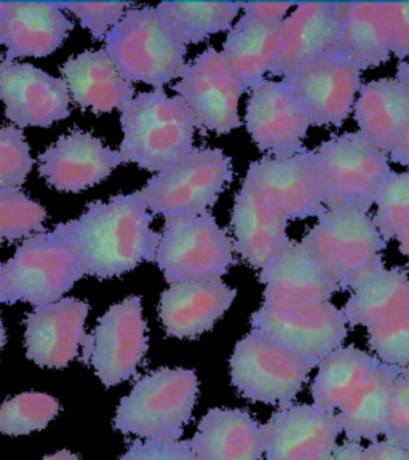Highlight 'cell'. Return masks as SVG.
Returning <instances> with one entry per match:
<instances>
[{
    "mask_svg": "<svg viewBox=\"0 0 409 460\" xmlns=\"http://www.w3.org/2000/svg\"><path fill=\"white\" fill-rule=\"evenodd\" d=\"M43 460H79V457H77V454L71 453V451H59Z\"/></svg>",
    "mask_w": 409,
    "mask_h": 460,
    "instance_id": "49",
    "label": "cell"
},
{
    "mask_svg": "<svg viewBox=\"0 0 409 460\" xmlns=\"http://www.w3.org/2000/svg\"><path fill=\"white\" fill-rule=\"evenodd\" d=\"M301 244L341 291H355L386 269L382 252L387 243L373 219L357 209L326 211Z\"/></svg>",
    "mask_w": 409,
    "mask_h": 460,
    "instance_id": "3",
    "label": "cell"
},
{
    "mask_svg": "<svg viewBox=\"0 0 409 460\" xmlns=\"http://www.w3.org/2000/svg\"><path fill=\"white\" fill-rule=\"evenodd\" d=\"M400 369L382 363L339 408L336 416L347 441L374 443L386 433L392 388Z\"/></svg>",
    "mask_w": 409,
    "mask_h": 460,
    "instance_id": "30",
    "label": "cell"
},
{
    "mask_svg": "<svg viewBox=\"0 0 409 460\" xmlns=\"http://www.w3.org/2000/svg\"><path fill=\"white\" fill-rule=\"evenodd\" d=\"M314 367L262 331L252 330L234 349L230 381L248 402L285 410L295 404Z\"/></svg>",
    "mask_w": 409,
    "mask_h": 460,
    "instance_id": "9",
    "label": "cell"
},
{
    "mask_svg": "<svg viewBox=\"0 0 409 460\" xmlns=\"http://www.w3.org/2000/svg\"><path fill=\"white\" fill-rule=\"evenodd\" d=\"M191 447L199 460H261L262 425L248 411L215 408L201 419Z\"/></svg>",
    "mask_w": 409,
    "mask_h": 460,
    "instance_id": "28",
    "label": "cell"
},
{
    "mask_svg": "<svg viewBox=\"0 0 409 460\" xmlns=\"http://www.w3.org/2000/svg\"><path fill=\"white\" fill-rule=\"evenodd\" d=\"M47 211L20 187L0 190V244L42 234Z\"/></svg>",
    "mask_w": 409,
    "mask_h": 460,
    "instance_id": "36",
    "label": "cell"
},
{
    "mask_svg": "<svg viewBox=\"0 0 409 460\" xmlns=\"http://www.w3.org/2000/svg\"><path fill=\"white\" fill-rule=\"evenodd\" d=\"M84 262L71 242L57 230L26 238L4 266V302L34 307L61 301L85 277Z\"/></svg>",
    "mask_w": 409,
    "mask_h": 460,
    "instance_id": "6",
    "label": "cell"
},
{
    "mask_svg": "<svg viewBox=\"0 0 409 460\" xmlns=\"http://www.w3.org/2000/svg\"><path fill=\"white\" fill-rule=\"evenodd\" d=\"M174 90L192 111L199 128L227 135L242 127L238 101L245 93L244 86L223 53L213 47L187 65Z\"/></svg>",
    "mask_w": 409,
    "mask_h": 460,
    "instance_id": "14",
    "label": "cell"
},
{
    "mask_svg": "<svg viewBox=\"0 0 409 460\" xmlns=\"http://www.w3.org/2000/svg\"><path fill=\"white\" fill-rule=\"evenodd\" d=\"M368 345L381 363L409 367V310L369 326Z\"/></svg>",
    "mask_w": 409,
    "mask_h": 460,
    "instance_id": "38",
    "label": "cell"
},
{
    "mask_svg": "<svg viewBox=\"0 0 409 460\" xmlns=\"http://www.w3.org/2000/svg\"><path fill=\"white\" fill-rule=\"evenodd\" d=\"M106 53L129 82L162 88L186 71L187 47L166 29L156 7L133 8L106 37Z\"/></svg>",
    "mask_w": 409,
    "mask_h": 460,
    "instance_id": "5",
    "label": "cell"
},
{
    "mask_svg": "<svg viewBox=\"0 0 409 460\" xmlns=\"http://www.w3.org/2000/svg\"><path fill=\"white\" fill-rule=\"evenodd\" d=\"M0 101L16 128H49L71 115V93L65 80L7 58L0 59Z\"/></svg>",
    "mask_w": 409,
    "mask_h": 460,
    "instance_id": "17",
    "label": "cell"
},
{
    "mask_svg": "<svg viewBox=\"0 0 409 460\" xmlns=\"http://www.w3.org/2000/svg\"><path fill=\"white\" fill-rule=\"evenodd\" d=\"M396 79L405 80V82H408L409 84V61L402 63V65H398V69H396Z\"/></svg>",
    "mask_w": 409,
    "mask_h": 460,
    "instance_id": "50",
    "label": "cell"
},
{
    "mask_svg": "<svg viewBox=\"0 0 409 460\" xmlns=\"http://www.w3.org/2000/svg\"><path fill=\"white\" fill-rule=\"evenodd\" d=\"M82 345L84 361L92 363L106 387H115L133 377L149 349L141 297L129 296L112 305Z\"/></svg>",
    "mask_w": 409,
    "mask_h": 460,
    "instance_id": "12",
    "label": "cell"
},
{
    "mask_svg": "<svg viewBox=\"0 0 409 460\" xmlns=\"http://www.w3.org/2000/svg\"><path fill=\"white\" fill-rule=\"evenodd\" d=\"M359 133L384 154H392L409 128V84L371 80L361 85L353 106Z\"/></svg>",
    "mask_w": 409,
    "mask_h": 460,
    "instance_id": "26",
    "label": "cell"
},
{
    "mask_svg": "<svg viewBox=\"0 0 409 460\" xmlns=\"http://www.w3.org/2000/svg\"><path fill=\"white\" fill-rule=\"evenodd\" d=\"M295 7V2H245L242 4L245 16L269 22H285L288 12Z\"/></svg>",
    "mask_w": 409,
    "mask_h": 460,
    "instance_id": "44",
    "label": "cell"
},
{
    "mask_svg": "<svg viewBox=\"0 0 409 460\" xmlns=\"http://www.w3.org/2000/svg\"><path fill=\"white\" fill-rule=\"evenodd\" d=\"M234 250L253 269L271 266L287 244L288 219L244 180L232 208Z\"/></svg>",
    "mask_w": 409,
    "mask_h": 460,
    "instance_id": "23",
    "label": "cell"
},
{
    "mask_svg": "<svg viewBox=\"0 0 409 460\" xmlns=\"http://www.w3.org/2000/svg\"><path fill=\"white\" fill-rule=\"evenodd\" d=\"M396 242H398V248H400V252H402L405 258L408 259L406 267L409 269V226L406 227V229L403 230L400 235H398Z\"/></svg>",
    "mask_w": 409,
    "mask_h": 460,
    "instance_id": "48",
    "label": "cell"
},
{
    "mask_svg": "<svg viewBox=\"0 0 409 460\" xmlns=\"http://www.w3.org/2000/svg\"><path fill=\"white\" fill-rule=\"evenodd\" d=\"M374 226L384 242L396 240L409 226V172H390L376 200Z\"/></svg>",
    "mask_w": 409,
    "mask_h": 460,
    "instance_id": "37",
    "label": "cell"
},
{
    "mask_svg": "<svg viewBox=\"0 0 409 460\" xmlns=\"http://www.w3.org/2000/svg\"><path fill=\"white\" fill-rule=\"evenodd\" d=\"M283 82L309 115L312 127H341L353 112L361 90V71L349 58L333 50Z\"/></svg>",
    "mask_w": 409,
    "mask_h": 460,
    "instance_id": "15",
    "label": "cell"
},
{
    "mask_svg": "<svg viewBox=\"0 0 409 460\" xmlns=\"http://www.w3.org/2000/svg\"><path fill=\"white\" fill-rule=\"evenodd\" d=\"M384 437L390 443L409 447V367H402L396 376Z\"/></svg>",
    "mask_w": 409,
    "mask_h": 460,
    "instance_id": "41",
    "label": "cell"
},
{
    "mask_svg": "<svg viewBox=\"0 0 409 460\" xmlns=\"http://www.w3.org/2000/svg\"><path fill=\"white\" fill-rule=\"evenodd\" d=\"M381 365L379 358L353 345L339 347L318 365L310 385L314 406L328 412L339 410Z\"/></svg>",
    "mask_w": 409,
    "mask_h": 460,
    "instance_id": "32",
    "label": "cell"
},
{
    "mask_svg": "<svg viewBox=\"0 0 409 460\" xmlns=\"http://www.w3.org/2000/svg\"><path fill=\"white\" fill-rule=\"evenodd\" d=\"M245 180L288 221L320 219L328 211L316 151L289 158L262 157L253 162Z\"/></svg>",
    "mask_w": 409,
    "mask_h": 460,
    "instance_id": "13",
    "label": "cell"
},
{
    "mask_svg": "<svg viewBox=\"0 0 409 460\" xmlns=\"http://www.w3.org/2000/svg\"><path fill=\"white\" fill-rule=\"evenodd\" d=\"M281 22H259L244 14L230 29L221 53L245 92H252L271 74L279 50Z\"/></svg>",
    "mask_w": 409,
    "mask_h": 460,
    "instance_id": "29",
    "label": "cell"
},
{
    "mask_svg": "<svg viewBox=\"0 0 409 460\" xmlns=\"http://www.w3.org/2000/svg\"><path fill=\"white\" fill-rule=\"evenodd\" d=\"M120 460H199L191 441H151L135 439Z\"/></svg>",
    "mask_w": 409,
    "mask_h": 460,
    "instance_id": "42",
    "label": "cell"
},
{
    "mask_svg": "<svg viewBox=\"0 0 409 460\" xmlns=\"http://www.w3.org/2000/svg\"><path fill=\"white\" fill-rule=\"evenodd\" d=\"M123 165L119 152L106 147L92 133L74 129L39 155V172L58 192L79 194Z\"/></svg>",
    "mask_w": 409,
    "mask_h": 460,
    "instance_id": "20",
    "label": "cell"
},
{
    "mask_svg": "<svg viewBox=\"0 0 409 460\" xmlns=\"http://www.w3.org/2000/svg\"><path fill=\"white\" fill-rule=\"evenodd\" d=\"M236 296L237 289L223 280L176 283L160 297L158 315L168 336L199 338L229 310Z\"/></svg>",
    "mask_w": 409,
    "mask_h": 460,
    "instance_id": "24",
    "label": "cell"
},
{
    "mask_svg": "<svg viewBox=\"0 0 409 460\" xmlns=\"http://www.w3.org/2000/svg\"><path fill=\"white\" fill-rule=\"evenodd\" d=\"M326 460H365V447L360 443L345 441L344 445L338 446Z\"/></svg>",
    "mask_w": 409,
    "mask_h": 460,
    "instance_id": "46",
    "label": "cell"
},
{
    "mask_svg": "<svg viewBox=\"0 0 409 460\" xmlns=\"http://www.w3.org/2000/svg\"><path fill=\"white\" fill-rule=\"evenodd\" d=\"M253 330L262 331L287 350L318 367L330 353L342 347L349 324L334 304L309 307L264 305L252 315Z\"/></svg>",
    "mask_w": 409,
    "mask_h": 460,
    "instance_id": "11",
    "label": "cell"
},
{
    "mask_svg": "<svg viewBox=\"0 0 409 460\" xmlns=\"http://www.w3.org/2000/svg\"><path fill=\"white\" fill-rule=\"evenodd\" d=\"M34 165L22 128L0 125V190L24 184Z\"/></svg>",
    "mask_w": 409,
    "mask_h": 460,
    "instance_id": "39",
    "label": "cell"
},
{
    "mask_svg": "<svg viewBox=\"0 0 409 460\" xmlns=\"http://www.w3.org/2000/svg\"><path fill=\"white\" fill-rule=\"evenodd\" d=\"M409 310L406 269H384L352 291L342 307L349 326H373Z\"/></svg>",
    "mask_w": 409,
    "mask_h": 460,
    "instance_id": "33",
    "label": "cell"
},
{
    "mask_svg": "<svg viewBox=\"0 0 409 460\" xmlns=\"http://www.w3.org/2000/svg\"><path fill=\"white\" fill-rule=\"evenodd\" d=\"M316 154L326 209H357L368 215L392 172L387 154L368 143L359 131L330 137Z\"/></svg>",
    "mask_w": 409,
    "mask_h": 460,
    "instance_id": "7",
    "label": "cell"
},
{
    "mask_svg": "<svg viewBox=\"0 0 409 460\" xmlns=\"http://www.w3.org/2000/svg\"><path fill=\"white\" fill-rule=\"evenodd\" d=\"M245 123L259 151L272 158L307 151L304 139L312 127L309 115L283 80L266 79L253 88Z\"/></svg>",
    "mask_w": 409,
    "mask_h": 460,
    "instance_id": "16",
    "label": "cell"
},
{
    "mask_svg": "<svg viewBox=\"0 0 409 460\" xmlns=\"http://www.w3.org/2000/svg\"><path fill=\"white\" fill-rule=\"evenodd\" d=\"M123 141L119 154L123 164L160 172L194 151L192 111L181 96H168L158 88L139 93L120 111Z\"/></svg>",
    "mask_w": 409,
    "mask_h": 460,
    "instance_id": "2",
    "label": "cell"
},
{
    "mask_svg": "<svg viewBox=\"0 0 409 460\" xmlns=\"http://www.w3.org/2000/svg\"><path fill=\"white\" fill-rule=\"evenodd\" d=\"M74 22L66 16L61 2H8L0 22V45L7 59L49 57L63 45Z\"/></svg>",
    "mask_w": 409,
    "mask_h": 460,
    "instance_id": "25",
    "label": "cell"
},
{
    "mask_svg": "<svg viewBox=\"0 0 409 460\" xmlns=\"http://www.w3.org/2000/svg\"><path fill=\"white\" fill-rule=\"evenodd\" d=\"M234 178L232 160L221 149L199 147L157 172L138 190L154 215H203Z\"/></svg>",
    "mask_w": 409,
    "mask_h": 460,
    "instance_id": "10",
    "label": "cell"
},
{
    "mask_svg": "<svg viewBox=\"0 0 409 460\" xmlns=\"http://www.w3.org/2000/svg\"><path fill=\"white\" fill-rule=\"evenodd\" d=\"M61 74L72 100L84 111L108 114L135 100V85L123 79L106 50H86L69 58Z\"/></svg>",
    "mask_w": 409,
    "mask_h": 460,
    "instance_id": "27",
    "label": "cell"
},
{
    "mask_svg": "<svg viewBox=\"0 0 409 460\" xmlns=\"http://www.w3.org/2000/svg\"><path fill=\"white\" fill-rule=\"evenodd\" d=\"M334 51L361 72L387 63L392 53L384 2H345L342 32Z\"/></svg>",
    "mask_w": 409,
    "mask_h": 460,
    "instance_id": "31",
    "label": "cell"
},
{
    "mask_svg": "<svg viewBox=\"0 0 409 460\" xmlns=\"http://www.w3.org/2000/svg\"><path fill=\"white\" fill-rule=\"evenodd\" d=\"M365 460H409V447L384 441H374L365 449Z\"/></svg>",
    "mask_w": 409,
    "mask_h": 460,
    "instance_id": "45",
    "label": "cell"
},
{
    "mask_svg": "<svg viewBox=\"0 0 409 460\" xmlns=\"http://www.w3.org/2000/svg\"><path fill=\"white\" fill-rule=\"evenodd\" d=\"M390 160H392L394 164H398V165L409 168V128L408 131L405 133V137H403L400 144H398L396 149L392 151V154H390Z\"/></svg>",
    "mask_w": 409,
    "mask_h": 460,
    "instance_id": "47",
    "label": "cell"
},
{
    "mask_svg": "<svg viewBox=\"0 0 409 460\" xmlns=\"http://www.w3.org/2000/svg\"><path fill=\"white\" fill-rule=\"evenodd\" d=\"M199 396L192 369L162 367L141 377L115 414V430L151 441H180Z\"/></svg>",
    "mask_w": 409,
    "mask_h": 460,
    "instance_id": "4",
    "label": "cell"
},
{
    "mask_svg": "<svg viewBox=\"0 0 409 460\" xmlns=\"http://www.w3.org/2000/svg\"><path fill=\"white\" fill-rule=\"evenodd\" d=\"M88 302L76 297L36 307L26 316V355L40 367H66L79 353L85 338Z\"/></svg>",
    "mask_w": 409,
    "mask_h": 460,
    "instance_id": "22",
    "label": "cell"
},
{
    "mask_svg": "<svg viewBox=\"0 0 409 460\" xmlns=\"http://www.w3.org/2000/svg\"><path fill=\"white\" fill-rule=\"evenodd\" d=\"M5 342H7V332H5L4 323H2V320H0V352H2V347L5 345Z\"/></svg>",
    "mask_w": 409,
    "mask_h": 460,
    "instance_id": "52",
    "label": "cell"
},
{
    "mask_svg": "<svg viewBox=\"0 0 409 460\" xmlns=\"http://www.w3.org/2000/svg\"><path fill=\"white\" fill-rule=\"evenodd\" d=\"M264 285V305L272 307H309L330 302L341 291L338 283L301 242L288 240L271 266L259 272Z\"/></svg>",
    "mask_w": 409,
    "mask_h": 460,
    "instance_id": "21",
    "label": "cell"
},
{
    "mask_svg": "<svg viewBox=\"0 0 409 460\" xmlns=\"http://www.w3.org/2000/svg\"><path fill=\"white\" fill-rule=\"evenodd\" d=\"M345 2H301L281 22L279 50L271 74L287 79L336 49Z\"/></svg>",
    "mask_w": 409,
    "mask_h": 460,
    "instance_id": "18",
    "label": "cell"
},
{
    "mask_svg": "<svg viewBox=\"0 0 409 460\" xmlns=\"http://www.w3.org/2000/svg\"><path fill=\"white\" fill-rule=\"evenodd\" d=\"M156 10L170 34L187 47L230 31L242 2H162Z\"/></svg>",
    "mask_w": 409,
    "mask_h": 460,
    "instance_id": "34",
    "label": "cell"
},
{
    "mask_svg": "<svg viewBox=\"0 0 409 460\" xmlns=\"http://www.w3.org/2000/svg\"><path fill=\"white\" fill-rule=\"evenodd\" d=\"M334 412L314 404H293L273 412L262 425L266 460H326L341 433Z\"/></svg>",
    "mask_w": 409,
    "mask_h": 460,
    "instance_id": "19",
    "label": "cell"
},
{
    "mask_svg": "<svg viewBox=\"0 0 409 460\" xmlns=\"http://www.w3.org/2000/svg\"><path fill=\"white\" fill-rule=\"evenodd\" d=\"M133 4L127 2H61L63 10H69L79 18L84 28L92 32L94 39H106L109 32L122 22L127 8Z\"/></svg>",
    "mask_w": 409,
    "mask_h": 460,
    "instance_id": "40",
    "label": "cell"
},
{
    "mask_svg": "<svg viewBox=\"0 0 409 460\" xmlns=\"http://www.w3.org/2000/svg\"><path fill=\"white\" fill-rule=\"evenodd\" d=\"M139 192L93 201L79 219L58 224L79 254L86 275L100 280L120 277L157 256L162 234L151 229L152 215Z\"/></svg>",
    "mask_w": 409,
    "mask_h": 460,
    "instance_id": "1",
    "label": "cell"
},
{
    "mask_svg": "<svg viewBox=\"0 0 409 460\" xmlns=\"http://www.w3.org/2000/svg\"><path fill=\"white\" fill-rule=\"evenodd\" d=\"M8 4L7 2H0V22L4 20V16L7 13Z\"/></svg>",
    "mask_w": 409,
    "mask_h": 460,
    "instance_id": "53",
    "label": "cell"
},
{
    "mask_svg": "<svg viewBox=\"0 0 409 460\" xmlns=\"http://www.w3.org/2000/svg\"><path fill=\"white\" fill-rule=\"evenodd\" d=\"M4 285H5V279H4V264H0V304L4 302Z\"/></svg>",
    "mask_w": 409,
    "mask_h": 460,
    "instance_id": "51",
    "label": "cell"
},
{
    "mask_svg": "<svg viewBox=\"0 0 409 460\" xmlns=\"http://www.w3.org/2000/svg\"><path fill=\"white\" fill-rule=\"evenodd\" d=\"M58 412L59 402L53 396L39 392L22 394L0 406V433L18 437L43 430Z\"/></svg>",
    "mask_w": 409,
    "mask_h": 460,
    "instance_id": "35",
    "label": "cell"
},
{
    "mask_svg": "<svg viewBox=\"0 0 409 460\" xmlns=\"http://www.w3.org/2000/svg\"><path fill=\"white\" fill-rule=\"evenodd\" d=\"M234 240L203 215L166 217L156 262L170 285L184 281L221 280L236 264Z\"/></svg>",
    "mask_w": 409,
    "mask_h": 460,
    "instance_id": "8",
    "label": "cell"
},
{
    "mask_svg": "<svg viewBox=\"0 0 409 460\" xmlns=\"http://www.w3.org/2000/svg\"><path fill=\"white\" fill-rule=\"evenodd\" d=\"M387 18L390 53L398 59L409 58V2H384Z\"/></svg>",
    "mask_w": 409,
    "mask_h": 460,
    "instance_id": "43",
    "label": "cell"
}]
</instances>
